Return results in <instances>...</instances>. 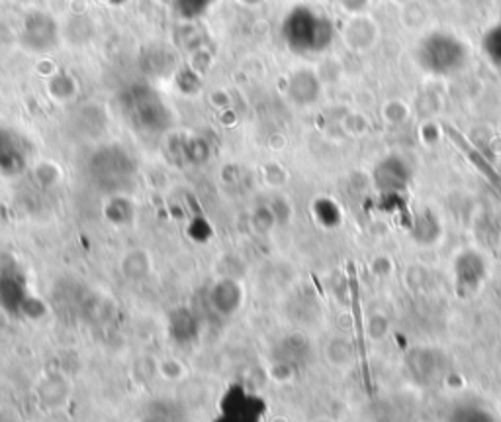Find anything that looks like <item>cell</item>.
Returning <instances> with one entry per match:
<instances>
[{
	"label": "cell",
	"mask_w": 501,
	"mask_h": 422,
	"mask_svg": "<svg viewBox=\"0 0 501 422\" xmlns=\"http://www.w3.org/2000/svg\"><path fill=\"white\" fill-rule=\"evenodd\" d=\"M406 364L409 366L413 376L429 379L443 368L441 364H445V358L438 349L433 348H413L406 358Z\"/></svg>",
	"instance_id": "7"
},
{
	"label": "cell",
	"mask_w": 501,
	"mask_h": 422,
	"mask_svg": "<svg viewBox=\"0 0 501 422\" xmlns=\"http://www.w3.org/2000/svg\"><path fill=\"white\" fill-rule=\"evenodd\" d=\"M499 378H501V368H499Z\"/></svg>",
	"instance_id": "12"
},
{
	"label": "cell",
	"mask_w": 501,
	"mask_h": 422,
	"mask_svg": "<svg viewBox=\"0 0 501 422\" xmlns=\"http://www.w3.org/2000/svg\"><path fill=\"white\" fill-rule=\"evenodd\" d=\"M34 303L35 300L30 295L26 275L14 268L0 270V309L12 317H35L40 312L34 310Z\"/></svg>",
	"instance_id": "2"
},
{
	"label": "cell",
	"mask_w": 501,
	"mask_h": 422,
	"mask_svg": "<svg viewBox=\"0 0 501 422\" xmlns=\"http://www.w3.org/2000/svg\"><path fill=\"white\" fill-rule=\"evenodd\" d=\"M312 348L308 338L302 334H290L280 340L273 349V373L284 371L286 376L296 373V368L310 359Z\"/></svg>",
	"instance_id": "3"
},
{
	"label": "cell",
	"mask_w": 501,
	"mask_h": 422,
	"mask_svg": "<svg viewBox=\"0 0 501 422\" xmlns=\"http://www.w3.org/2000/svg\"><path fill=\"white\" fill-rule=\"evenodd\" d=\"M394 270V263L390 258L386 256H378L372 260V271L378 275V277H388L390 273H392Z\"/></svg>",
	"instance_id": "11"
},
{
	"label": "cell",
	"mask_w": 501,
	"mask_h": 422,
	"mask_svg": "<svg viewBox=\"0 0 501 422\" xmlns=\"http://www.w3.org/2000/svg\"><path fill=\"white\" fill-rule=\"evenodd\" d=\"M169 334L175 338L178 344H192L198 340L200 334V320L197 312H192L188 307H178L169 315Z\"/></svg>",
	"instance_id": "6"
},
{
	"label": "cell",
	"mask_w": 501,
	"mask_h": 422,
	"mask_svg": "<svg viewBox=\"0 0 501 422\" xmlns=\"http://www.w3.org/2000/svg\"><path fill=\"white\" fill-rule=\"evenodd\" d=\"M18 160H20L18 148L14 146V142H12L8 132L0 128V169L8 173L12 169H16Z\"/></svg>",
	"instance_id": "9"
},
{
	"label": "cell",
	"mask_w": 501,
	"mask_h": 422,
	"mask_svg": "<svg viewBox=\"0 0 501 422\" xmlns=\"http://www.w3.org/2000/svg\"><path fill=\"white\" fill-rule=\"evenodd\" d=\"M325 356L329 364H333L337 368H347L352 364L354 358H357V349H354V344L349 338L339 336L327 344Z\"/></svg>",
	"instance_id": "8"
},
{
	"label": "cell",
	"mask_w": 501,
	"mask_h": 422,
	"mask_svg": "<svg viewBox=\"0 0 501 422\" xmlns=\"http://www.w3.org/2000/svg\"><path fill=\"white\" fill-rule=\"evenodd\" d=\"M390 330H392V324H390V319L381 310L372 312L369 320H366V336H369L372 342L386 340Z\"/></svg>",
	"instance_id": "10"
},
{
	"label": "cell",
	"mask_w": 501,
	"mask_h": 422,
	"mask_svg": "<svg viewBox=\"0 0 501 422\" xmlns=\"http://www.w3.org/2000/svg\"><path fill=\"white\" fill-rule=\"evenodd\" d=\"M452 271H455L457 289L460 293H476L480 285L486 281L487 268L486 261L476 251H462L457 256L455 265H452Z\"/></svg>",
	"instance_id": "5"
},
{
	"label": "cell",
	"mask_w": 501,
	"mask_h": 422,
	"mask_svg": "<svg viewBox=\"0 0 501 422\" xmlns=\"http://www.w3.org/2000/svg\"><path fill=\"white\" fill-rule=\"evenodd\" d=\"M266 403L263 397L241 383H231L217 405V415L212 422H263Z\"/></svg>",
	"instance_id": "1"
},
{
	"label": "cell",
	"mask_w": 501,
	"mask_h": 422,
	"mask_svg": "<svg viewBox=\"0 0 501 422\" xmlns=\"http://www.w3.org/2000/svg\"><path fill=\"white\" fill-rule=\"evenodd\" d=\"M243 300H246V291L236 280H219L210 289H207L206 295V305L214 315L229 319L237 315L243 307Z\"/></svg>",
	"instance_id": "4"
}]
</instances>
